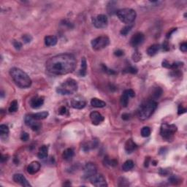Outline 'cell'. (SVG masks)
I'll use <instances>...</instances> for the list:
<instances>
[{"instance_id":"1f68e13d","label":"cell","mask_w":187,"mask_h":187,"mask_svg":"<svg viewBox=\"0 0 187 187\" xmlns=\"http://www.w3.org/2000/svg\"><path fill=\"white\" fill-rule=\"evenodd\" d=\"M151 130L150 129V127L148 126H144L143 129H141V135L143 136V137H149L150 134H151Z\"/></svg>"},{"instance_id":"d4e9b609","label":"cell","mask_w":187,"mask_h":187,"mask_svg":"<svg viewBox=\"0 0 187 187\" xmlns=\"http://www.w3.org/2000/svg\"><path fill=\"white\" fill-rule=\"evenodd\" d=\"M48 115H49V113L48 111H43V112H39L35 114H32V117H33L35 119H36L38 121L45 119V118H46L48 116Z\"/></svg>"},{"instance_id":"5b68a950","label":"cell","mask_w":187,"mask_h":187,"mask_svg":"<svg viewBox=\"0 0 187 187\" xmlns=\"http://www.w3.org/2000/svg\"><path fill=\"white\" fill-rule=\"evenodd\" d=\"M116 15L118 16V19L121 22L124 23V24H127L129 25L134 22L136 16H137L135 10L131 8L121 9V10L116 12Z\"/></svg>"},{"instance_id":"d6986e66","label":"cell","mask_w":187,"mask_h":187,"mask_svg":"<svg viewBox=\"0 0 187 187\" xmlns=\"http://www.w3.org/2000/svg\"><path fill=\"white\" fill-rule=\"evenodd\" d=\"M137 146L135 143L132 140V139H129L126 140V143H125V151H126L127 154H131L133 151L137 149Z\"/></svg>"},{"instance_id":"9c48e42d","label":"cell","mask_w":187,"mask_h":187,"mask_svg":"<svg viewBox=\"0 0 187 187\" xmlns=\"http://www.w3.org/2000/svg\"><path fill=\"white\" fill-rule=\"evenodd\" d=\"M97 168L95 164L92 162H89L86 163V165L83 168V176L85 178L89 179L91 177L97 174Z\"/></svg>"},{"instance_id":"f907efd6","label":"cell","mask_w":187,"mask_h":187,"mask_svg":"<svg viewBox=\"0 0 187 187\" xmlns=\"http://www.w3.org/2000/svg\"><path fill=\"white\" fill-rule=\"evenodd\" d=\"M7 157H6L5 155H1V162H4V161L7 160Z\"/></svg>"},{"instance_id":"e0dca14e","label":"cell","mask_w":187,"mask_h":187,"mask_svg":"<svg viewBox=\"0 0 187 187\" xmlns=\"http://www.w3.org/2000/svg\"><path fill=\"white\" fill-rule=\"evenodd\" d=\"M41 168V165H40V162H31L29 165V166L27 167V172L28 173L31 175H34L38 172L40 170Z\"/></svg>"},{"instance_id":"4316f807","label":"cell","mask_w":187,"mask_h":187,"mask_svg":"<svg viewBox=\"0 0 187 187\" xmlns=\"http://www.w3.org/2000/svg\"><path fill=\"white\" fill-rule=\"evenodd\" d=\"M134 168V162L132 160H127L122 165V170L125 172L131 170Z\"/></svg>"},{"instance_id":"4dcf8cb0","label":"cell","mask_w":187,"mask_h":187,"mask_svg":"<svg viewBox=\"0 0 187 187\" xmlns=\"http://www.w3.org/2000/svg\"><path fill=\"white\" fill-rule=\"evenodd\" d=\"M18 102L16 100H13L10 105V107H9V111L10 113H15L18 110Z\"/></svg>"},{"instance_id":"ab89813d","label":"cell","mask_w":187,"mask_h":187,"mask_svg":"<svg viewBox=\"0 0 187 187\" xmlns=\"http://www.w3.org/2000/svg\"><path fill=\"white\" fill-rule=\"evenodd\" d=\"M13 46L16 50H20V49L22 48V43H20V42L16 41V40H14L13 41Z\"/></svg>"},{"instance_id":"6da1fadb","label":"cell","mask_w":187,"mask_h":187,"mask_svg":"<svg viewBox=\"0 0 187 187\" xmlns=\"http://www.w3.org/2000/svg\"><path fill=\"white\" fill-rule=\"evenodd\" d=\"M77 66V60L72 54L61 53L53 56L46 62V69L56 75H62L72 72Z\"/></svg>"},{"instance_id":"8992f818","label":"cell","mask_w":187,"mask_h":187,"mask_svg":"<svg viewBox=\"0 0 187 187\" xmlns=\"http://www.w3.org/2000/svg\"><path fill=\"white\" fill-rule=\"evenodd\" d=\"M177 132V126L175 124H168L162 123L160 128V134L164 139L167 140H171L173 138V136Z\"/></svg>"},{"instance_id":"83f0119b","label":"cell","mask_w":187,"mask_h":187,"mask_svg":"<svg viewBox=\"0 0 187 187\" xmlns=\"http://www.w3.org/2000/svg\"><path fill=\"white\" fill-rule=\"evenodd\" d=\"M9 132H10V130H9V127L7 125L1 124L0 126V135H1V139L4 138V137H7L8 136Z\"/></svg>"},{"instance_id":"60d3db41","label":"cell","mask_w":187,"mask_h":187,"mask_svg":"<svg viewBox=\"0 0 187 187\" xmlns=\"http://www.w3.org/2000/svg\"><path fill=\"white\" fill-rule=\"evenodd\" d=\"M169 181L170 183H172L173 184H176L179 181V178L175 175H172L170 178H169Z\"/></svg>"},{"instance_id":"30bf717a","label":"cell","mask_w":187,"mask_h":187,"mask_svg":"<svg viewBox=\"0 0 187 187\" xmlns=\"http://www.w3.org/2000/svg\"><path fill=\"white\" fill-rule=\"evenodd\" d=\"M89 181L92 185L97 187H105L108 186L105 178L102 174H95L89 178Z\"/></svg>"},{"instance_id":"7bdbcfd3","label":"cell","mask_w":187,"mask_h":187,"mask_svg":"<svg viewBox=\"0 0 187 187\" xmlns=\"http://www.w3.org/2000/svg\"><path fill=\"white\" fill-rule=\"evenodd\" d=\"M186 108H183L181 105H180L178 106V115H181V114L184 113H186Z\"/></svg>"},{"instance_id":"c3c4849f","label":"cell","mask_w":187,"mask_h":187,"mask_svg":"<svg viewBox=\"0 0 187 187\" xmlns=\"http://www.w3.org/2000/svg\"><path fill=\"white\" fill-rule=\"evenodd\" d=\"M163 49L165 51H168L169 50V47H168V43L167 42H165L163 44Z\"/></svg>"},{"instance_id":"f1b7e54d","label":"cell","mask_w":187,"mask_h":187,"mask_svg":"<svg viewBox=\"0 0 187 187\" xmlns=\"http://www.w3.org/2000/svg\"><path fill=\"white\" fill-rule=\"evenodd\" d=\"M116 1H110L108 3V11L110 15H113L114 13H116Z\"/></svg>"},{"instance_id":"f35d334b","label":"cell","mask_w":187,"mask_h":187,"mask_svg":"<svg viewBox=\"0 0 187 187\" xmlns=\"http://www.w3.org/2000/svg\"><path fill=\"white\" fill-rule=\"evenodd\" d=\"M58 113H59L60 115H61V116L68 115V110L67 109V108L63 106V107H61V108H60Z\"/></svg>"},{"instance_id":"2e32d148","label":"cell","mask_w":187,"mask_h":187,"mask_svg":"<svg viewBox=\"0 0 187 187\" xmlns=\"http://www.w3.org/2000/svg\"><path fill=\"white\" fill-rule=\"evenodd\" d=\"M90 118L94 125H99L104 121V117L97 111H93L90 114Z\"/></svg>"},{"instance_id":"836d02e7","label":"cell","mask_w":187,"mask_h":187,"mask_svg":"<svg viewBox=\"0 0 187 187\" xmlns=\"http://www.w3.org/2000/svg\"><path fill=\"white\" fill-rule=\"evenodd\" d=\"M141 57H142V56L140 52L135 51L133 55H132V59H133V61H135V62H137V61L141 60Z\"/></svg>"},{"instance_id":"7dc6e473","label":"cell","mask_w":187,"mask_h":187,"mask_svg":"<svg viewBox=\"0 0 187 187\" xmlns=\"http://www.w3.org/2000/svg\"><path fill=\"white\" fill-rule=\"evenodd\" d=\"M129 118H130V116L128 113H124L122 115V119L123 120H129Z\"/></svg>"},{"instance_id":"ffe728a7","label":"cell","mask_w":187,"mask_h":187,"mask_svg":"<svg viewBox=\"0 0 187 187\" xmlns=\"http://www.w3.org/2000/svg\"><path fill=\"white\" fill-rule=\"evenodd\" d=\"M38 158L40 160L46 159L48 156V147L47 146H43L40 148L39 152H38Z\"/></svg>"},{"instance_id":"f546056e","label":"cell","mask_w":187,"mask_h":187,"mask_svg":"<svg viewBox=\"0 0 187 187\" xmlns=\"http://www.w3.org/2000/svg\"><path fill=\"white\" fill-rule=\"evenodd\" d=\"M162 89H161L160 87H156L155 89H154L152 93V97L154 100H157V99H159L160 97L162 96Z\"/></svg>"},{"instance_id":"ba28073f","label":"cell","mask_w":187,"mask_h":187,"mask_svg":"<svg viewBox=\"0 0 187 187\" xmlns=\"http://www.w3.org/2000/svg\"><path fill=\"white\" fill-rule=\"evenodd\" d=\"M92 23L96 28L98 29H104L108 27V19L105 15L100 14L92 18Z\"/></svg>"},{"instance_id":"52a82bcc","label":"cell","mask_w":187,"mask_h":187,"mask_svg":"<svg viewBox=\"0 0 187 187\" xmlns=\"http://www.w3.org/2000/svg\"><path fill=\"white\" fill-rule=\"evenodd\" d=\"M110 44L109 38L105 35L100 36L92 41V46L94 50L100 51L106 48Z\"/></svg>"},{"instance_id":"5bb4252c","label":"cell","mask_w":187,"mask_h":187,"mask_svg":"<svg viewBox=\"0 0 187 187\" xmlns=\"http://www.w3.org/2000/svg\"><path fill=\"white\" fill-rule=\"evenodd\" d=\"M145 39L144 35L141 32H137V33L134 34L133 36L132 37L130 40V44L132 47L136 48L141 45L143 43Z\"/></svg>"},{"instance_id":"f6af8a7d","label":"cell","mask_w":187,"mask_h":187,"mask_svg":"<svg viewBox=\"0 0 187 187\" xmlns=\"http://www.w3.org/2000/svg\"><path fill=\"white\" fill-rule=\"evenodd\" d=\"M159 173H160V174L162 176H167L168 174L170 173V171L166 169H160V172Z\"/></svg>"},{"instance_id":"ee69618b","label":"cell","mask_w":187,"mask_h":187,"mask_svg":"<svg viewBox=\"0 0 187 187\" xmlns=\"http://www.w3.org/2000/svg\"><path fill=\"white\" fill-rule=\"evenodd\" d=\"M181 51L183 53H186L187 51V43L185 42V43H183L181 45V47H180Z\"/></svg>"},{"instance_id":"8fae6325","label":"cell","mask_w":187,"mask_h":187,"mask_svg":"<svg viewBox=\"0 0 187 187\" xmlns=\"http://www.w3.org/2000/svg\"><path fill=\"white\" fill-rule=\"evenodd\" d=\"M25 123L28 126L32 128L33 131H38L41 128V123L38 121V120L35 119L32 115H27L25 117Z\"/></svg>"},{"instance_id":"74e56055","label":"cell","mask_w":187,"mask_h":187,"mask_svg":"<svg viewBox=\"0 0 187 187\" xmlns=\"http://www.w3.org/2000/svg\"><path fill=\"white\" fill-rule=\"evenodd\" d=\"M105 163L107 165H109L110 166H116V165H118V162L116 160H109V159L106 158V161H105Z\"/></svg>"},{"instance_id":"603a6c76","label":"cell","mask_w":187,"mask_h":187,"mask_svg":"<svg viewBox=\"0 0 187 187\" xmlns=\"http://www.w3.org/2000/svg\"><path fill=\"white\" fill-rule=\"evenodd\" d=\"M91 105L94 108H104L106 106L105 102L103 101V100H100V99L97 98H93L91 100Z\"/></svg>"},{"instance_id":"44dd1931","label":"cell","mask_w":187,"mask_h":187,"mask_svg":"<svg viewBox=\"0 0 187 187\" xmlns=\"http://www.w3.org/2000/svg\"><path fill=\"white\" fill-rule=\"evenodd\" d=\"M58 39L56 36H46L45 38V44L47 46H54L56 45Z\"/></svg>"},{"instance_id":"b9f144b4","label":"cell","mask_w":187,"mask_h":187,"mask_svg":"<svg viewBox=\"0 0 187 187\" xmlns=\"http://www.w3.org/2000/svg\"><path fill=\"white\" fill-rule=\"evenodd\" d=\"M21 139L23 141H27L29 139V134L27 132H23L21 135Z\"/></svg>"},{"instance_id":"7402d4cb","label":"cell","mask_w":187,"mask_h":187,"mask_svg":"<svg viewBox=\"0 0 187 187\" xmlns=\"http://www.w3.org/2000/svg\"><path fill=\"white\" fill-rule=\"evenodd\" d=\"M160 45L159 44H154L150 46L147 50V53L150 56H154L156 54L158 53V51L160 49Z\"/></svg>"},{"instance_id":"484cf974","label":"cell","mask_w":187,"mask_h":187,"mask_svg":"<svg viewBox=\"0 0 187 187\" xmlns=\"http://www.w3.org/2000/svg\"><path fill=\"white\" fill-rule=\"evenodd\" d=\"M87 62H86V58H82L81 59V65H80V75L81 76H85L86 75V72H87Z\"/></svg>"},{"instance_id":"9a60e30c","label":"cell","mask_w":187,"mask_h":187,"mask_svg":"<svg viewBox=\"0 0 187 187\" xmlns=\"http://www.w3.org/2000/svg\"><path fill=\"white\" fill-rule=\"evenodd\" d=\"M13 181L15 183L21 185L22 186H31L30 183L28 182L27 179L24 177V175L21 173L15 174L13 175Z\"/></svg>"},{"instance_id":"277c9868","label":"cell","mask_w":187,"mask_h":187,"mask_svg":"<svg viewBox=\"0 0 187 187\" xmlns=\"http://www.w3.org/2000/svg\"><path fill=\"white\" fill-rule=\"evenodd\" d=\"M78 83L72 78H68L56 88V92L61 95H69L78 91Z\"/></svg>"},{"instance_id":"cb8c5ba5","label":"cell","mask_w":187,"mask_h":187,"mask_svg":"<svg viewBox=\"0 0 187 187\" xmlns=\"http://www.w3.org/2000/svg\"><path fill=\"white\" fill-rule=\"evenodd\" d=\"M74 155H75V152H74L73 149H72V148H67V149L64 150V152H63L62 157L64 158V160L70 161L73 158Z\"/></svg>"},{"instance_id":"d590c367","label":"cell","mask_w":187,"mask_h":187,"mask_svg":"<svg viewBox=\"0 0 187 187\" xmlns=\"http://www.w3.org/2000/svg\"><path fill=\"white\" fill-rule=\"evenodd\" d=\"M102 67H103V70H104L105 72H106V73L109 74V75H115V74H116L115 71L113 70V69H109V68H108L107 66L105 65V64H103V65H102Z\"/></svg>"},{"instance_id":"7c38bea8","label":"cell","mask_w":187,"mask_h":187,"mask_svg":"<svg viewBox=\"0 0 187 187\" xmlns=\"http://www.w3.org/2000/svg\"><path fill=\"white\" fill-rule=\"evenodd\" d=\"M134 96H135V93L132 89H128V90L124 91L121 97V105L123 107H126L129 103V98H132Z\"/></svg>"},{"instance_id":"7a4b0ae2","label":"cell","mask_w":187,"mask_h":187,"mask_svg":"<svg viewBox=\"0 0 187 187\" xmlns=\"http://www.w3.org/2000/svg\"><path fill=\"white\" fill-rule=\"evenodd\" d=\"M10 76L15 84L22 89H27L32 85V80L27 73L17 67H13L10 71Z\"/></svg>"},{"instance_id":"4fadbf2b","label":"cell","mask_w":187,"mask_h":187,"mask_svg":"<svg viewBox=\"0 0 187 187\" xmlns=\"http://www.w3.org/2000/svg\"><path fill=\"white\" fill-rule=\"evenodd\" d=\"M71 105L75 109L81 110L86 107V101L83 97L78 96V97L72 99V102H71Z\"/></svg>"},{"instance_id":"8d00e7d4","label":"cell","mask_w":187,"mask_h":187,"mask_svg":"<svg viewBox=\"0 0 187 187\" xmlns=\"http://www.w3.org/2000/svg\"><path fill=\"white\" fill-rule=\"evenodd\" d=\"M22 40L24 43H29L32 40V37L30 35H24L22 37Z\"/></svg>"},{"instance_id":"681fc988","label":"cell","mask_w":187,"mask_h":187,"mask_svg":"<svg viewBox=\"0 0 187 187\" xmlns=\"http://www.w3.org/2000/svg\"><path fill=\"white\" fill-rule=\"evenodd\" d=\"M149 161H150V158L149 157H147L146 159V162H145V167H148V165H149Z\"/></svg>"},{"instance_id":"d6a6232c","label":"cell","mask_w":187,"mask_h":187,"mask_svg":"<svg viewBox=\"0 0 187 187\" xmlns=\"http://www.w3.org/2000/svg\"><path fill=\"white\" fill-rule=\"evenodd\" d=\"M132 25L126 26V27H124L123 29H121V32H120L121 35H123V36H126V35H127L130 32V31L132 30Z\"/></svg>"},{"instance_id":"3957f363","label":"cell","mask_w":187,"mask_h":187,"mask_svg":"<svg viewBox=\"0 0 187 187\" xmlns=\"http://www.w3.org/2000/svg\"><path fill=\"white\" fill-rule=\"evenodd\" d=\"M157 108V103L154 100L146 101L140 105L138 111L139 118L141 120H146L153 115Z\"/></svg>"},{"instance_id":"ac0fdd59","label":"cell","mask_w":187,"mask_h":187,"mask_svg":"<svg viewBox=\"0 0 187 187\" xmlns=\"http://www.w3.org/2000/svg\"><path fill=\"white\" fill-rule=\"evenodd\" d=\"M44 103V98L40 97H35L30 100V106L34 109H38L41 107Z\"/></svg>"},{"instance_id":"bcb514c9","label":"cell","mask_w":187,"mask_h":187,"mask_svg":"<svg viewBox=\"0 0 187 187\" xmlns=\"http://www.w3.org/2000/svg\"><path fill=\"white\" fill-rule=\"evenodd\" d=\"M114 54H115V55L116 56L120 57V56H123L124 53H123V51L120 50V49H118V50L114 52Z\"/></svg>"},{"instance_id":"e575fe53","label":"cell","mask_w":187,"mask_h":187,"mask_svg":"<svg viewBox=\"0 0 187 187\" xmlns=\"http://www.w3.org/2000/svg\"><path fill=\"white\" fill-rule=\"evenodd\" d=\"M125 72H129V73L132 74H136L137 72V69L134 67H132V66H129L127 68L125 69Z\"/></svg>"}]
</instances>
